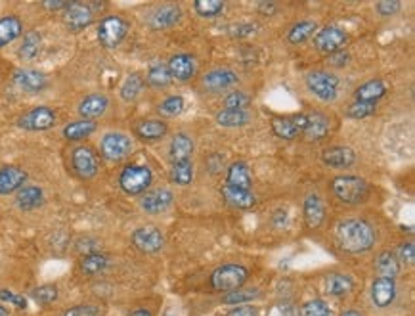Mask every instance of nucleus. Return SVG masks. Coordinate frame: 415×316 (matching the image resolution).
I'll return each instance as SVG.
<instances>
[{
  "label": "nucleus",
  "mask_w": 415,
  "mask_h": 316,
  "mask_svg": "<svg viewBox=\"0 0 415 316\" xmlns=\"http://www.w3.org/2000/svg\"><path fill=\"white\" fill-rule=\"evenodd\" d=\"M335 238L343 251L358 255L366 253L377 241V232L366 219H345L335 228Z\"/></svg>",
  "instance_id": "f257e3e1"
},
{
  "label": "nucleus",
  "mask_w": 415,
  "mask_h": 316,
  "mask_svg": "<svg viewBox=\"0 0 415 316\" xmlns=\"http://www.w3.org/2000/svg\"><path fill=\"white\" fill-rule=\"evenodd\" d=\"M331 194L333 198L343 206H360L364 201H368L369 182L362 177H354V175H339L335 177L331 182Z\"/></svg>",
  "instance_id": "f03ea898"
},
{
  "label": "nucleus",
  "mask_w": 415,
  "mask_h": 316,
  "mask_svg": "<svg viewBox=\"0 0 415 316\" xmlns=\"http://www.w3.org/2000/svg\"><path fill=\"white\" fill-rule=\"evenodd\" d=\"M129 31L130 23L127 18L119 14H106L102 20L98 21L96 37H98V42H100L102 49L115 50L129 37Z\"/></svg>",
  "instance_id": "7ed1b4c3"
},
{
  "label": "nucleus",
  "mask_w": 415,
  "mask_h": 316,
  "mask_svg": "<svg viewBox=\"0 0 415 316\" xmlns=\"http://www.w3.org/2000/svg\"><path fill=\"white\" fill-rule=\"evenodd\" d=\"M69 167H71V172L82 182L94 180L100 175V167H102L100 153L87 144L75 146L69 151Z\"/></svg>",
  "instance_id": "20e7f679"
},
{
  "label": "nucleus",
  "mask_w": 415,
  "mask_h": 316,
  "mask_svg": "<svg viewBox=\"0 0 415 316\" xmlns=\"http://www.w3.org/2000/svg\"><path fill=\"white\" fill-rule=\"evenodd\" d=\"M117 184L123 190V194L136 198V196H143L153 184V172L148 165H140V163H130L124 165L119 172Z\"/></svg>",
  "instance_id": "39448f33"
},
{
  "label": "nucleus",
  "mask_w": 415,
  "mask_h": 316,
  "mask_svg": "<svg viewBox=\"0 0 415 316\" xmlns=\"http://www.w3.org/2000/svg\"><path fill=\"white\" fill-rule=\"evenodd\" d=\"M305 84H307L308 92L314 98H318L320 102L331 103L339 96V77L331 73V71H327V69L308 71L307 75H305Z\"/></svg>",
  "instance_id": "423d86ee"
},
{
  "label": "nucleus",
  "mask_w": 415,
  "mask_h": 316,
  "mask_svg": "<svg viewBox=\"0 0 415 316\" xmlns=\"http://www.w3.org/2000/svg\"><path fill=\"white\" fill-rule=\"evenodd\" d=\"M249 280V270L238 263H228L215 268L211 274V288L220 293H230L236 289L243 288V284Z\"/></svg>",
  "instance_id": "0eeeda50"
},
{
  "label": "nucleus",
  "mask_w": 415,
  "mask_h": 316,
  "mask_svg": "<svg viewBox=\"0 0 415 316\" xmlns=\"http://www.w3.org/2000/svg\"><path fill=\"white\" fill-rule=\"evenodd\" d=\"M134 151V142L127 132L108 131L100 138V158L111 163H121Z\"/></svg>",
  "instance_id": "6e6552de"
},
{
  "label": "nucleus",
  "mask_w": 415,
  "mask_h": 316,
  "mask_svg": "<svg viewBox=\"0 0 415 316\" xmlns=\"http://www.w3.org/2000/svg\"><path fill=\"white\" fill-rule=\"evenodd\" d=\"M100 8H103V4L98 2H69L68 8L62 12L63 25L71 33H81L94 23Z\"/></svg>",
  "instance_id": "1a4fd4ad"
},
{
  "label": "nucleus",
  "mask_w": 415,
  "mask_h": 316,
  "mask_svg": "<svg viewBox=\"0 0 415 316\" xmlns=\"http://www.w3.org/2000/svg\"><path fill=\"white\" fill-rule=\"evenodd\" d=\"M58 123V111L50 106H34L15 119V127L29 132H42L54 129Z\"/></svg>",
  "instance_id": "9d476101"
},
{
  "label": "nucleus",
  "mask_w": 415,
  "mask_h": 316,
  "mask_svg": "<svg viewBox=\"0 0 415 316\" xmlns=\"http://www.w3.org/2000/svg\"><path fill=\"white\" fill-rule=\"evenodd\" d=\"M238 83V71H234L231 68H215L201 77L199 89L205 94H222V92H230Z\"/></svg>",
  "instance_id": "9b49d317"
},
{
  "label": "nucleus",
  "mask_w": 415,
  "mask_h": 316,
  "mask_svg": "<svg viewBox=\"0 0 415 316\" xmlns=\"http://www.w3.org/2000/svg\"><path fill=\"white\" fill-rule=\"evenodd\" d=\"M314 49L321 54H335L339 50H345V44L348 42V33L339 25H326L316 31L312 37Z\"/></svg>",
  "instance_id": "f8f14e48"
},
{
  "label": "nucleus",
  "mask_w": 415,
  "mask_h": 316,
  "mask_svg": "<svg viewBox=\"0 0 415 316\" xmlns=\"http://www.w3.org/2000/svg\"><path fill=\"white\" fill-rule=\"evenodd\" d=\"M12 81L20 90L27 94H41L50 87V77L44 71L33 68H20L12 73Z\"/></svg>",
  "instance_id": "ddd939ff"
},
{
  "label": "nucleus",
  "mask_w": 415,
  "mask_h": 316,
  "mask_svg": "<svg viewBox=\"0 0 415 316\" xmlns=\"http://www.w3.org/2000/svg\"><path fill=\"white\" fill-rule=\"evenodd\" d=\"M130 241H132V246H134L140 253H159V251L165 248V234L161 232V228L146 225V227H138L136 230L132 232Z\"/></svg>",
  "instance_id": "4468645a"
},
{
  "label": "nucleus",
  "mask_w": 415,
  "mask_h": 316,
  "mask_svg": "<svg viewBox=\"0 0 415 316\" xmlns=\"http://www.w3.org/2000/svg\"><path fill=\"white\" fill-rule=\"evenodd\" d=\"M170 127L165 119H138L132 125V134L143 144H155L169 137Z\"/></svg>",
  "instance_id": "2eb2a0df"
},
{
  "label": "nucleus",
  "mask_w": 415,
  "mask_h": 316,
  "mask_svg": "<svg viewBox=\"0 0 415 316\" xmlns=\"http://www.w3.org/2000/svg\"><path fill=\"white\" fill-rule=\"evenodd\" d=\"M307 125V113H291V115H276L272 119V132L281 140H297L302 137Z\"/></svg>",
  "instance_id": "dca6fc26"
},
{
  "label": "nucleus",
  "mask_w": 415,
  "mask_h": 316,
  "mask_svg": "<svg viewBox=\"0 0 415 316\" xmlns=\"http://www.w3.org/2000/svg\"><path fill=\"white\" fill-rule=\"evenodd\" d=\"M182 15H184V12L178 4H159L151 12H148L146 23L153 31H165V29L178 25L182 21Z\"/></svg>",
  "instance_id": "f3484780"
},
{
  "label": "nucleus",
  "mask_w": 415,
  "mask_h": 316,
  "mask_svg": "<svg viewBox=\"0 0 415 316\" xmlns=\"http://www.w3.org/2000/svg\"><path fill=\"white\" fill-rule=\"evenodd\" d=\"M174 203V194L169 188H155L140 196V209L146 215H163Z\"/></svg>",
  "instance_id": "a211bd4d"
},
{
  "label": "nucleus",
  "mask_w": 415,
  "mask_h": 316,
  "mask_svg": "<svg viewBox=\"0 0 415 316\" xmlns=\"http://www.w3.org/2000/svg\"><path fill=\"white\" fill-rule=\"evenodd\" d=\"M111 108V100H109L108 94L103 92H92V94H87L82 96L77 103V113L81 119H89V121H98L100 117H103L108 113V110Z\"/></svg>",
  "instance_id": "6ab92c4d"
},
{
  "label": "nucleus",
  "mask_w": 415,
  "mask_h": 316,
  "mask_svg": "<svg viewBox=\"0 0 415 316\" xmlns=\"http://www.w3.org/2000/svg\"><path fill=\"white\" fill-rule=\"evenodd\" d=\"M167 68H169L172 81H178V83H190L191 79L198 75V60H196V56L186 54V52L170 56Z\"/></svg>",
  "instance_id": "aec40b11"
},
{
  "label": "nucleus",
  "mask_w": 415,
  "mask_h": 316,
  "mask_svg": "<svg viewBox=\"0 0 415 316\" xmlns=\"http://www.w3.org/2000/svg\"><path fill=\"white\" fill-rule=\"evenodd\" d=\"M329 131H331L329 115L321 113V111H310L307 113V125H305V131L300 138H305L307 142H321L329 134Z\"/></svg>",
  "instance_id": "412c9836"
},
{
  "label": "nucleus",
  "mask_w": 415,
  "mask_h": 316,
  "mask_svg": "<svg viewBox=\"0 0 415 316\" xmlns=\"http://www.w3.org/2000/svg\"><path fill=\"white\" fill-rule=\"evenodd\" d=\"M29 175L18 165L0 167V196H12L27 184Z\"/></svg>",
  "instance_id": "4be33fe9"
},
{
  "label": "nucleus",
  "mask_w": 415,
  "mask_h": 316,
  "mask_svg": "<svg viewBox=\"0 0 415 316\" xmlns=\"http://www.w3.org/2000/svg\"><path fill=\"white\" fill-rule=\"evenodd\" d=\"M320 159L329 169H348L356 163V151L348 146H329L321 151Z\"/></svg>",
  "instance_id": "5701e85b"
},
{
  "label": "nucleus",
  "mask_w": 415,
  "mask_h": 316,
  "mask_svg": "<svg viewBox=\"0 0 415 316\" xmlns=\"http://www.w3.org/2000/svg\"><path fill=\"white\" fill-rule=\"evenodd\" d=\"M302 215L308 230H318L326 220V203L316 192H310L302 201Z\"/></svg>",
  "instance_id": "b1692460"
},
{
  "label": "nucleus",
  "mask_w": 415,
  "mask_h": 316,
  "mask_svg": "<svg viewBox=\"0 0 415 316\" xmlns=\"http://www.w3.org/2000/svg\"><path fill=\"white\" fill-rule=\"evenodd\" d=\"M396 282L395 280H390V278H375L374 284H371V301L375 303V307H379V309H387L390 307L396 299Z\"/></svg>",
  "instance_id": "393cba45"
},
{
  "label": "nucleus",
  "mask_w": 415,
  "mask_h": 316,
  "mask_svg": "<svg viewBox=\"0 0 415 316\" xmlns=\"http://www.w3.org/2000/svg\"><path fill=\"white\" fill-rule=\"evenodd\" d=\"M96 132H98V121H89V119H81L79 117V119L69 121L63 127L62 137L68 142H84V140H89Z\"/></svg>",
  "instance_id": "a878e982"
},
{
  "label": "nucleus",
  "mask_w": 415,
  "mask_h": 316,
  "mask_svg": "<svg viewBox=\"0 0 415 316\" xmlns=\"http://www.w3.org/2000/svg\"><path fill=\"white\" fill-rule=\"evenodd\" d=\"M15 207L21 209V211H34L39 207L44 206L46 201V196H44V190L41 186L34 184H25L23 188H20L15 192Z\"/></svg>",
  "instance_id": "bb28decb"
},
{
  "label": "nucleus",
  "mask_w": 415,
  "mask_h": 316,
  "mask_svg": "<svg viewBox=\"0 0 415 316\" xmlns=\"http://www.w3.org/2000/svg\"><path fill=\"white\" fill-rule=\"evenodd\" d=\"M226 186L238 188V190H247L253 192V177L251 169L245 161H234L228 169H226Z\"/></svg>",
  "instance_id": "cd10ccee"
},
{
  "label": "nucleus",
  "mask_w": 415,
  "mask_h": 316,
  "mask_svg": "<svg viewBox=\"0 0 415 316\" xmlns=\"http://www.w3.org/2000/svg\"><path fill=\"white\" fill-rule=\"evenodd\" d=\"M196 151V142L188 132H177L174 137L170 138L169 144V159L170 163L177 161H190L191 156Z\"/></svg>",
  "instance_id": "c85d7f7f"
},
{
  "label": "nucleus",
  "mask_w": 415,
  "mask_h": 316,
  "mask_svg": "<svg viewBox=\"0 0 415 316\" xmlns=\"http://www.w3.org/2000/svg\"><path fill=\"white\" fill-rule=\"evenodd\" d=\"M388 87L383 79H369L354 90V102L379 103V100L387 96Z\"/></svg>",
  "instance_id": "c756f323"
},
{
  "label": "nucleus",
  "mask_w": 415,
  "mask_h": 316,
  "mask_svg": "<svg viewBox=\"0 0 415 316\" xmlns=\"http://www.w3.org/2000/svg\"><path fill=\"white\" fill-rule=\"evenodd\" d=\"M23 37V21L20 15H0V50Z\"/></svg>",
  "instance_id": "7c9ffc66"
},
{
  "label": "nucleus",
  "mask_w": 415,
  "mask_h": 316,
  "mask_svg": "<svg viewBox=\"0 0 415 316\" xmlns=\"http://www.w3.org/2000/svg\"><path fill=\"white\" fill-rule=\"evenodd\" d=\"M143 90H146V79H143L142 73L132 71V73H129V75L124 77L123 83L119 87V98H121L123 102L132 103L142 96Z\"/></svg>",
  "instance_id": "2f4dec72"
},
{
  "label": "nucleus",
  "mask_w": 415,
  "mask_h": 316,
  "mask_svg": "<svg viewBox=\"0 0 415 316\" xmlns=\"http://www.w3.org/2000/svg\"><path fill=\"white\" fill-rule=\"evenodd\" d=\"M253 121V113L249 110H222L217 111L215 115V123L218 127H224V129H239V127H245Z\"/></svg>",
  "instance_id": "473e14b6"
},
{
  "label": "nucleus",
  "mask_w": 415,
  "mask_h": 316,
  "mask_svg": "<svg viewBox=\"0 0 415 316\" xmlns=\"http://www.w3.org/2000/svg\"><path fill=\"white\" fill-rule=\"evenodd\" d=\"M220 192H222L226 203H230L231 207L241 209V211H247V209H253L257 206V196L253 192H247V190H238V188L222 184Z\"/></svg>",
  "instance_id": "72a5a7b5"
},
{
  "label": "nucleus",
  "mask_w": 415,
  "mask_h": 316,
  "mask_svg": "<svg viewBox=\"0 0 415 316\" xmlns=\"http://www.w3.org/2000/svg\"><path fill=\"white\" fill-rule=\"evenodd\" d=\"M400 268L402 267L398 257L390 249L381 251V253L377 255V259H375V272H377L379 278H390V280H395L396 276L400 274Z\"/></svg>",
  "instance_id": "f704fd0d"
},
{
  "label": "nucleus",
  "mask_w": 415,
  "mask_h": 316,
  "mask_svg": "<svg viewBox=\"0 0 415 316\" xmlns=\"http://www.w3.org/2000/svg\"><path fill=\"white\" fill-rule=\"evenodd\" d=\"M42 49V37L39 31H27L21 37V44L18 49V56L23 62H33L39 58Z\"/></svg>",
  "instance_id": "c9c22d12"
},
{
  "label": "nucleus",
  "mask_w": 415,
  "mask_h": 316,
  "mask_svg": "<svg viewBox=\"0 0 415 316\" xmlns=\"http://www.w3.org/2000/svg\"><path fill=\"white\" fill-rule=\"evenodd\" d=\"M143 79H146V84H148V87H151V89L155 90H165L172 84V77H170L169 73V68H167V63L163 62L151 63Z\"/></svg>",
  "instance_id": "e433bc0d"
},
{
  "label": "nucleus",
  "mask_w": 415,
  "mask_h": 316,
  "mask_svg": "<svg viewBox=\"0 0 415 316\" xmlns=\"http://www.w3.org/2000/svg\"><path fill=\"white\" fill-rule=\"evenodd\" d=\"M109 259L106 253H100V251H94V253L82 255L81 263H79V270H81L84 276H98L102 274L103 270L109 267Z\"/></svg>",
  "instance_id": "4c0bfd02"
},
{
  "label": "nucleus",
  "mask_w": 415,
  "mask_h": 316,
  "mask_svg": "<svg viewBox=\"0 0 415 316\" xmlns=\"http://www.w3.org/2000/svg\"><path fill=\"white\" fill-rule=\"evenodd\" d=\"M318 23L312 20H302L299 23H295L289 31H287V42L289 44H305L307 41H310L316 31H318Z\"/></svg>",
  "instance_id": "58836bf2"
},
{
  "label": "nucleus",
  "mask_w": 415,
  "mask_h": 316,
  "mask_svg": "<svg viewBox=\"0 0 415 316\" xmlns=\"http://www.w3.org/2000/svg\"><path fill=\"white\" fill-rule=\"evenodd\" d=\"M169 177L172 184L190 186L191 182H193V177H196L193 161L190 159V161H177V163H170Z\"/></svg>",
  "instance_id": "ea45409f"
},
{
  "label": "nucleus",
  "mask_w": 415,
  "mask_h": 316,
  "mask_svg": "<svg viewBox=\"0 0 415 316\" xmlns=\"http://www.w3.org/2000/svg\"><path fill=\"white\" fill-rule=\"evenodd\" d=\"M326 289L329 296L333 297H345L354 289L352 278L348 274H340V272H331L326 276Z\"/></svg>",
  "instance_id": "a19ab883"
},
{
  "label": "nucleus",
  "mask_w": 415,
  "mask_h": 316,
  "mask_svg": "<svg viewBox=\"0 0 415 316\" xmlns=\"http://www.w3.org/2000/svg\"><path fill=\"white\" fill-rule=\"evenodd\" d=\"M155 110L161 117H178L186 110V100L180 94H170L157 103Z\"/></svg>",
  "instance_id": "79ce46f5"
},
{
  "label": "nucleus",
  "mask_w": 415,
  "mask_h": 316,
  "mask_svg": "<svg viewBox=\"0 0 415 316\" xmlns=\"http://www.w3.org/2000/svg\"><path fill=\"white\" fill-rule=\"evenodd\" d=\"M226 4L220 2V0H198L193 2V10L199 18H205V20H215L218 15L224 12Z\"/></svg>",
  "instance_id": "37998d69"
},
{
  "label": "nucleus",
  "mask_w": 415,
  "mask_h": 316,
  "mask_svg": "<svg viewBox=\"0 0 415 316\" xmlns=\"http://www.w3.org/2000/svg\"><path fill=\"white\" fill-rule=\"evenodd\" d=\"M259 289L239 288L236 289V291L224 293V296H222V303H224V305H251V303L255 301V299H259Z\"/></svg>",
  "instance_id": "c03bdc74"
},
{
  "label": "nucleus",
  "mask_w": 415,
  "mask_h": 316,
  "mask_svg": "<svg viewBox=\"0 0 415 316\" xmlns=\"http://www.w3.org/2000/svg\"><path fill=\"white\" fill-rule=\"evenodd\" d=\"M251 102L253 98L247 94L245 90H230L222 100L224 110H249Z\"/></svg>",
  "instance_id": "a18cd8bd"
},
{
  "label": "nucleus",
  "mask_w": 415,
  "mask_h": 316,
  "mask_svg": "<svg viewBox=\"0 0 415 316\" xmlns=\"http://www.w3.org/2000/svg\"><path fill=\"white\" fill-rule=\"evenodd\" d=\"M300 316H335V312L326 301H321V299H310V301L302 303Z\"/></svg>",
  "instance_id": "49530a36"
},
{
  "label": "nucleus",
  "mask_w": 415,
  "mask_h": 316,
  "mask_svg": "<svg viewBox=\"0 0 415 316\" xmlns=\"http://www.w3.org/2000/svg\"><path fill=\"white\" fill-rule=\"evenodd\" d=\"M31 297H33L34 303H39V305H52V303L58 299V288H56L54 284H44V286H39V288H34L31 291Z\"/></svg>",
  "instance_id": "de8ad7c7"
},
{
  "label": "nucleus",
  "mask_w": 415,
  "mask_h": 316,
  "mask_svg": "<svg viewBox=\"0 0 415 316\" xmlns=\"http://www.w3.org/2000/svg\"><path fill=\"white\" fill-rule=\"evenodd\" d=\"M377 111V103H368V102H352L347 108V117L350 119H366V117H371Z\"/></svg>",
  "instance_id": "09e8293b"
},
{
  "label": "nucleus",
  "mask_w": 415,
  "mask_h": 316,
  "mask_svg": "<svg viewBox=\"0 0 415 316\" xmlns=\"http://www.w3.org/2000/svg\"><path fill=\"white\" fill-rule=\"evenodd\" d=\"M63 316H103V310L100 305H94V303H84V305H75V307H69Z\"/></svg>",
  "instance_id": "8fccbe9b"
},
{
  "label": "nucleus",
  "mask_w": 415,
  "mask_h": 316,
  "mask_svg": "<svg viewBox=\"0 0 415 316\" xmlns=\"http://www.w3.org/2000/svg\"><path fill=\"white\" fill-rule=\"evenodd\" d=\"M402 10V4L398 0H381L375 4V12L381 15V18H390V15H396Z\"/></svg>",
  "instance_id": "3c124183"
},
{
  "label": "nucleus",
  "mask_w": 415,
  "mask_h": 316,
  "mask_svg": "<svg viewBox=\"0 0 415 316\" xmlns=\"http://www.w3.org/2000/svg\"><path fill=\"white\" fill-rule=\"evenodd\" d=\"M0 303L4 305H14L18 309H27V299L20 293H15V291H10V289H0Z\"/></svg>",
  "instance_id": "603ef678"
},
{
  "label": "nucleus",
  "mask_w": 415,
  "mask_h": 316,
  "mask_svg": "<svg viewBox=\"0 0 415 316\" xmlns=\"http://www.w3.org/2000/svg\"><path fill=\"white\" fill-rule=\"evenodd\" d=\"M398 261L406 263V265H414L415 261V248L411 241H402L398 246Z\"/></svg>",
  "instance_id": "864d4df0"
},
{
  "label": "nucleus",
  "mask_w": 415,
  "mask_h": 316,
  "mask_svg": "<svg viewBox=\"0 0 415 316\" xmlns=\"http://www.w3.org/2000/svg\"><path fill=\"white\" fill-rule=\"evenodd\" d=\"M350 62V54H348L347 50H339V52H335V54L327 56V63L331 65V68H345Z\"/></svg>",
  "instance_id": "5fc2aeb1"
},
{
  "label": "nucleus",
  "mask_w": 415,
  "mask_h": 316,
  "mask_svg": "<svg viewBox=\"0 0 415 316\" xmlns=\"http://www.w3.org/2000/svg\"><path fill=\"white\" fill-rule=\"evenodd\" d=\"M259 315H260L259 307H255V305H238V307H234V309H231L226 316H259Z\"/></svg>",
  "instance_id": "6e6d98bb"
},
{
  "label": "nucleus",
  "mask_w": 415,
  "mask_h": 316,
  "mask_svg": "<svg viewBox=\"0 0 415 316\" xmlns=\"http://www.w3.org/2000/svg\"><path fill=\"white\" fill-rule=\"evenodd\" d=\"M77 251H81L82 255H89L98 251V244L94 240H89V238H84V240L77 241Z\"/></svg>",
  "instance_id": "4d7b16f0"
},
{
  "label": "nucleus",
  "mask_w": 415,
  "mask_h": 316,
  "mask_svg": "<svg viewBox=\"0 0 415 316\" xmlns=\"http://www.w3.org/2000/svg\"><path fill=\"white\" fill-rule=\"evenodd\" d=\"M69 2H63V0H54V2H44L42 6L46 10H52V12H63L68 8Z\"/></svg>",
  "instance_id": "13d9d810"
},
{
  "label": "nucleus",
  "mask_w": 415,
  "mask_h": 316,
  "mask_svg": "<svg viewBox=\"0 0 415 316\" xmlns=\"http://www.w3.org/2000/svg\"><path fill=\"white\" fill-rule=\"evenodd\" d=\"M276 10H278V4H274V2H260L259 4L260 14L272 15V14H276Z\"/></svg>",
  "instance_id": "bf43d9fd"
},
{
  "label": "nucleus",
  "mask_w": 415,
  "mask_h": 316,
  "mask_svg": "<svg viewBox=\"0 0 415 316\" xmlns=\"http://www.w3.org/2000/svg\"><path fill=\"white\" fill-rule=\"evenodd\" d=\"M129 316H153V315H151V310L148 309H134Z\"/></svg>",
  "instance_id": "052dcab7"
},
{
  "label": "nucleus",
  "mask_w": 415,
  "mask_h": 316,
  "mask_svg": "<svg viewBox=\"0 0 415 316\" xmlns=\"http://www.w3.org/2000/svg\"><path fill=\"white\" fill-rule=\"evenodd\" d=\"M340 316H364L362 312H358V310H345Z\"/></svg>",
  "instance_id": "680f3d73"
},
{
  "label": "nucleus",
  "mask_w": 415,
  "mask_h": 316,
  "mask_svg": "<svg viewBox=\"0 0 415 316\" xmlns=\"http://www.w3.org/2000/svg\"><path fill=\"white\" fill-rule=\"evenodd\" d=\"M0 316H10V312H8V309L0 303Z\"/></svg>",
  "instance_id": "e2e57ef3"
},
{
  "label": "nucleus",
  "mask_w": 415,
  "mask_h": 316,
  "mask_svg": "<svg viewBox=\"0 0 415 316\" xmlns=\"http://www.w3.org/2000/svg\"><path fill=\"white\" fill-rule=\"evenodd\" d=\"M0 65H2V60H0Z\"/></svg>",
  "instance_id": "0e129e2a"
}]
</instances>
